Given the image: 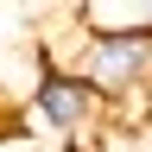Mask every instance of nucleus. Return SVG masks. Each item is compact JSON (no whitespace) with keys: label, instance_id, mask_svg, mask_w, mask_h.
Here are the masks:
<instances>
[{"label":"nucleus","instance_id":"nucleus-1","mask_svg":"<svg viewBox=\"0 0 152 152\" xmlns=\"http://www.w3.org/2000/svg\"><path fill=\"white\" fill-rule=\"evenodd\" d=\"M64 70H76L108 108H121V102L152 89V38H95L89 32Z\"/></svg>","mask_w":152,"mask_h":152},{"label":"nucleus","instance_id":"nucleus-2","mask_svg":"<svg viewBox=\"0 0 152 152\" xmlns=\"http://www.w3.org/2000/svg\"><path fill=\"white\" fill-rule=\"evenodd\" d=\"M32 114H38L51 133H64V140H83V133H95V121L108 114V102H102L76 70H64V64H38Z\"/></svg>","mask_w":152,"mask_h":152},{"label":"nucleus","instance_id":"nucleus-3","mask_svg":"<svg viewBox=\"0 0 152 152\" xmlns=\"http://www.w3.org/2000/svg\"><path fill=\"white\" fill-rule=\"evenodd\" d=\"M70 13L95 38H152V0H76Z\"/></svg>","mask_w":152,"mask_h":152}]
</instances>
